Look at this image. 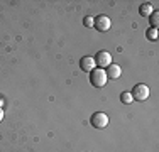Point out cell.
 Listing matches in <instances>:
<instances>
[{
    "label": "cell",
    "mask_w": 159,
    "mask_h": 152,
    "mask_svg": "<svg viewBox=\"0 0 159 152\" xmlns=\"http://www.w3.org/2000/svg\"><path fill=\"white\" fill-rule=\"evenodd\" d=\"M149 20H151V24H152V27L156 29L157 27V24H159V14L154 10L152 14H151V17H149Z\"/></svg>",
    "instance_id": "obj_11"
},
{
    "label": "cell",
    "mask_w": 159,
    "mask_h": 152,
    "mask_svg": "<svg viewBox=\"0 0 159 152\" xmlns=\"http://www.w3.org/2000/svg\"><path fill=\"white\" fill-rule=\"evenodd\" d=\"M93 27L97 30H100V32H107L108 29L112 27V22L110 19L107 17V15H97V17H93Z\"/></svg>",
    "instance_id": "obj_3"
},
{
    "label": "cell",
    "mask_w": 159,
    "mask_h": 152,
    "mask_svg": "<svg viewBox=\"0 0 159 152\" xmlns=\"http://www.w3.org/2000/svg\"><path fill=\"white\" fill-rule=\"evenodd\" d=\"M120 100H122L124 103L129 105V103H132V101H134V98H132V95L129 93V91H124V93L120 95Z\"/></svg>",
    "instance_id": "obj_10"
},
{
    "label": "cell",
    "mask_w": 159,
    "mask_h": 152,
    "mask_svg": "<svg viewBox=\"0 0 159 152\" xmlns=\"http://www.w3.org/2000/svg\"><path fill=\"white\" fill-rule=\"evenodd\" d=\"M154 12V9H152V3H142L141 7H139V14L142 15V17H151V14Z\"/></svg>",
    "instance_id": "obj_8"
},
{
    "label": "cell",
    "mask_w": 159,
    "mask_h": 152,
    "mask_svg": "<svg viewBox=\"0 0 159 152\" xmlns=\"http://www.w3.org/2000/svg\"><path fill=\"white\" fill-rule=\"evenodd\" d=\"M107 73H105V69H102V68H95V69L90 73V83H92L93 86H97V88H102V86L107 85Z\"/></svg>",
    "instance_id": "obj_1"
},
{
    "label": "cell",
    "mask_w": 159,
    "mask_h": 152,
    "mask_svg": "<svg viewBox=\"0 0 159 152\" xmlns=\"http://www.w3.org/2000/svg\"><path fill=\"white\" fill-rule=\"evenodd\" d=\"M0 105H2V100H0Z\"/></svg>",
    "instance_id": "obj_14"
},
{
    "label": "cell",
    "mask_w": 159,
    "mask_h": 152,
    "mask_svg": "<svg viewBox=\"0 0 159 152\" xmlns=\"http://www.w3.org/2000/svg\"><path fill=\"white\" fill-rule=\"evenodd\" d=\"M95 58L93 56H85V58H81L80 61V68H81V71H88V73H92L93 69H95Z\"/></svg>",
    "instance_id": "obj_6"
},
{
    "label": "cell",
    "mask_w": 159,
    "mask_h": 152,
    "mask_svg": "<svg viewBox=\"0 0 159 152\" xmlns=\"http://www.w3.org/2000/svg\"><path fill=\"white\" fill-rule=\"evenodd\" d=\"M146 37H147L149 41H157V29L151 27V29L146 32Z\"/></svg>",
    "instance_id": "obj_9"
},
{
    "label": "cell",
    "mask_w": 159,
    "mask_h": 152,
    "mask_svg": "<svg viewBox=\"0 0 159 152\" xmlns=\"http://www.w3.org/2000/svg\"><path fill=\"white\" fill-rule=\"evenodd\" d=\"M107 73V78H110V79H117V78H120V74H122V68L119 66V64H110L108 66V71H105Z\"/></svg>",
    "instance_id": "obj_7"
},
{
    "label": "cell",
    "mask_w": 159,
    "mask_h": 152,
    "mask_svg": "<svg viewBox=\"0 0 159 152\" xmlns=\"http://www.w3.org/2000/svg\"><path fill=\"white\" fill-rule=\"evenodd\" d=\"M90 123L93 125L95 128H105L108 125V115L103 112H97L92 115V118H90Z\"/></svg>",
    "instance_id": "obj_4"
},
{
    "label": "cell",
    "mask_w": 159,
    "mask_h": 152,
    "mask_svg": "<svg viewBox=\"0 0 159 152\" xmlns=\"http://www.w3.org/2000/svg\"><path fill=\"white\" fill-rule=\"evenodd\" d=\"M130 95H132V98H134V100L144 101V100H147V98H149L151 91H149V86H147V85H144V83H139V85L134 86V90L130 91Z\"/></svg>",
    "instance_id": "obj_2"
},
{
    "label": "cell",
    "mask_w": 159,
    "mask_h": 152,
    "mask_svg": "<svg viewBox=\"0 0 159 152\" xmlns=\"http://www.w3.org/2000/svg\"><path fill=\"white\" fill-rule=\"evenodd\" d=\"M83 24H85V27H93V17L92 15H86L85 20H83Z\"/></svg>",
    "instance_id": "obj_12"
},
{
    "label": "cell",
    "mask_w": 159,
    "mask_h": 152,
    "mask_svg": "<svg viewBox=\"0 0 159 152\" xmlns=\"http://www.w3.org/2000/svg\"><path fill=\"white\" fill-rule=\"evenodd\" d=\"M3 120V112H2V108H0V122Z\"/></svg>",
    "instance_id": "obj_13"
},
{
    "label": "cell",
    "mask_w": 159,
    "mask_h": 152,
    "mask_svg": "<svg viewBox=\"0 0 159 152\" xmlns=\"http://www.w3.org/2000/svg\"><path fill=\"white\" fill-rule=\"evenodd\" d=\"M95 63L98 64V66L103 69V68H108L112 64V56L108 51H100L98 54L95 56Z\"/></svg>",
    "instance_id": "obj_5"
}]
</instances>
